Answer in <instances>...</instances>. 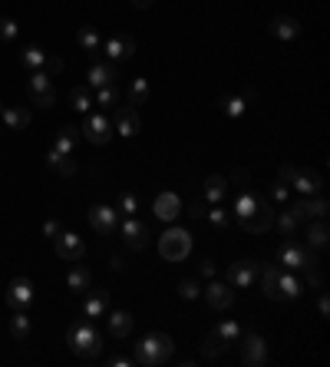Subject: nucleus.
Listing matches in <instances>:
<instances>
[{
    "instance_id": "41",
    "label": "nucleus",
    "mask_w": 330,
    "mask_h": 367,
    "mask_svg": "<svg viewBox=\"0 0 330 367\" xmlns=\"http://www.w3.org/2000/svg\"><path fill=\"white\" fill-rule=\"evenodd\" d=\"M116 212H119V216H135V212H139V199H135V196H132V192H119V202H116Z\"/></svg>"
},
{
    "instance_id": "30",
    "label": "nucleus",
    "mask_w": 330,
    "mask_h": 367,
    "mask_svg": "<svg viewBox=\"0 0 330 367\" xmlns=\"http://www.w3.org/2000/svg\"><path fill=\"white\" fill-rule=\"evenodd\" d=\"M20 67L27 70V73H36V70L47 67V53L40 50V47H27V50L20 53Z\"/></svg>"
},
{
    "instance_id": "38",
    "label": "nucleus",
    "mask_w": 330,
    "mask_h": 367,
    "mask_svg": "<svg viewBox=\"0 0 330 367\" xmlns=\"http://www.w3.org/2000/svg\"><path fill=\"white\" fill-rule=\"evenodd\" d=\"M225 348H228V344H225V337H221L218 331H208V334H205V341H201L205 357H221V354H225Z\"/></svg>"
},
{
    "instance_id": "5",
    "label": "nucleus",
    "mask_w": 330,
    "mask_h": 367,
    "mask_svg": "<svg viewBox=\"0 0 330 367\" xmlns=\"http://www.w3.org/2000/svg\"><path fill=\"white\" fill-rule=\"evenodd\" d=\"M27 93H30L33 106H43V109H50L53 103H56V90H53V83H50L47 73H30V80H27Z\"/></svg>"
},
{
    "instance_id": "57",
    "label": "nucleus",
    "mask_w": 330,
    "mask_h": 367,
    "mask_svg": "<svg viewBox=\"0 0 330 367\" xmlns=\"http://www.w3.org/2000/svg\"><path fill=\"white\" fill-rule=\"evenodd\" d=\"M3 109H7V106H3V103H0V113H3Z\"/></svg>"
},
{
    "instance_id": "24",
    "label": "nucleus",
    "mask_w": 330,
    "mask_h": 367,
    "mask_svg": "<svg viewBox=\"0 0 330 367\" xmlns=\"http://www.w3.org/2000/svg\"><path fill=\"white\" fill-rule=\"evenodd\" d=\"M291 185H294L300 196H317V192H320V176H317V172H307V169H297Z\"/></svg>"
},
{
    "instance_id": "28",
    "label": "nucleus",
    "mask_w": 330,
    "mask_h": 367,
    "mask_svg": "<svg viewBox=\"0 0 330 367\" xmlns=\"http://www.w3.org/2000/svg\"><path fill=\"white\" fill-rule=\"evenodd\" d=\"M225 196H228V179L225 176H208L205 179V199L212 202V205H218Z\"/></svg>"
},
{
    "instance_id": "13",
    "label": "nucleus",
    "mask_w": 330,
    "mask_h": 367,
    "mask_svg": "<svg viewBox=\"0 0 330 367\" xmlns=\"http://www.w3.org/2000/svg\"><path fill=\"white\" fill-rule=\"evenodd\" d=\"M113 133H119V136L139 133V113H135V106H113Z\"/></svg>"
},
{
    "instance_id": "47",
    "label": "nucleus",
    "mask_w": 330,
    "mask_h": 367,
    "mask_svg": "<svg viewBox=\"0 0 330 367\" xmlns=\"http://www.w3.org/2000/svg\"><path fill=\"white\" fill-rule=\"evenodd\" d=\"M60 232H63V225H60L56 218H47V222H43V235H47L50 242H53V238H56Z\"/></svg>"
},
{
    "instance_id": "6",
    "label": "nucleus",
    "mask_w": 330,
    "mask_h": 367,
    "mask_svg": "<svg viewBox=\"0 0 330 367\" xmlns=\"http://www.w3.org/2000/svg\"><path fill=\"white\" fill-rule=\"evenodd\" d=\"M93 146H106L109 139H113V123L102 116V113H89L86 116V123H82V129H80Z\"/></svg>"
},
{
    "instance_id": "18",
    "label": "nucleus",
    "mask_w": 330,
    "mask_h": 367,
    "mask_svg": "<svg viewBox=\"0 0 330 367\" xmlns=\"http://www.w3.org/2000/svg\"><path fill=\"white\" fill-rule=\"evenodd\" d=\"M155 218H162V222H175L179 218V212H182V202H179V196L175 192H159L155 196Z\"/></svg>"
},
{
    "instance_id": "35",
    "label": "nucleus",
    "mask_w": 330,
    "mask_h": 367,
    "mask_svg": "<svg viewBox=\"0 0 330 367\" xmlns=\"http://www.w3.org/2000/svg\"><path fill=\"white\" fill-rule=\"evenodd\" d=\"M69 103H73L76 113H89V109H93V93H89V86H73V90H69Z\"/></svg>"
},
{
    "instance_id": "44",
    "label": "nucleus",
    "mask_w": 330,
    "mask_h": 367,
    "mask_svg": "<svg viewBox=\"0 0 330 367\" xmlns=\"http://www.w3.org/2000/svg\"><path fill=\"white\" fill-rule=\"evenodd\" d=\"M214 331H218V334H221V337H225V344H234V341L241 337V328H238L234 321H221V324H218Z\"/></svg>"
},
{
    "instance_id": "34",
    "label": "nucleus",
    "mask_w": 330,
    "mask_h": 367,
    "mask_svg": "<svg viewBox=\"0 0 330 367\" xmlns=\"http://www.w3.org/2000/svg\"><path fill=\"white\" fill-rule=\"evenodd\" d=\"M278 278H280V268H278V265H264V268H261L264 295H267V298H274V301H280V291H278Z\"/></svg>"
},
{
    "instance_id": "12",
    "label": "nucleus",
    "mask_w": 330,
    "mask_h": 367,
    "mask_svg": "<svg viewBox=\"0 0 330 367\" xmlns=\"http://www.w3.org/2000/svg\"><path fill=\"white\" fill-rule=\"evenodd\" d=\"M238 341H241V364L254 367V364H264V361H267L264 337H258V334H245V337H238Z\"/></svg>"
},
{
    "instance_id": "20",
    "label": "nucleus",
    "mask_w": 330,
    "mask_h": 367,
    "mask_svg": "<svg viewBox=\"0 0 330 367\" xmlns=\"http://www.w3.org/2000/svg\"><path fill=\"white\" fill-rule=\"evenodd\" d=\"M86 80H89V90H99V86H109L119 80V70L113 63H93L89 73H86Z\"/></svg>"
},
{
    "instance_id": "39",
    "label": "nucleus",
    "mask_w": 330,
    "mask_h": 367,
    "mask_svg": "<svg viewBox=\"0 0 330 367\" xmlns=\"http://www.w3.org/2000/svg\"><path fill=\"white\" fill-rule=\"evenodd\" d=\"M148 100V80H142V76H135L129 86V103L132 106H142V103Z\"/></svg>"
},
{
    "instance_id": "8",
    "label": "nucleus",
    "mask_w": 330,
    "mask_h": 367,
    "mask_svg": "<svg viewBox=\"0 0 330 367\" xmlns=\"http://www.w3.org/2000/svg\"><path fill=\"white\" fill-rule=\"evenodd\" d=\"M53 249H56V255L63 258V262H80L82 255H86V242H82L76 232H60L56 238H53Z\"/></svg>"
},
{
    "instance_id": "53",
    "label": "nucleus",
    "mask_w": 330,
    "mask_h": 367,
    "mask_svg": "<svg viewBox=\"0 0 330 367\" xmlns=\"http://www.w3.org/2000/svg\"><path fill=\"white\" fill-rule=\"evenodd\" d=\"M188 216H192V218H201V216H205V202H192Z\"/></svg>"
},
{
    "instance_id": "2",
    "label": "nucleus",
    "mask_w": 330,
    "mask_h": 367,
    "mask_svg": "<svg viewBox=\"0 0 330 367\" xmlns=\"http://www.w3.org/2000/svg\"><path fill=\"white\" fill-rule=\"evenodd\" d=\"M172 350H175V344H172L168 334H148V337H142V341L135 344V364L159 367L172 357Z\"/></svg>"
},
{
    "instance_id": "27",
    "label": "nucleus",
    "mask_w": 330,
    "mask_h": 367,
    "mask_svg": "<svg viewBox=\"0 0 330 367\" xmlns=\"http://www.w3.org/2000/svg\"><path fill=\"white\" fill-rule=\"evenodd\" d=\"M271 34L278 36V40H294L300 34V23L294 17H274L271 20Z\"/></svg>"
},
{
    "instance_id": "48",
    "label": "nucleus",
    "mask_w": 330,
    "mask_h": 367,
    "mask_svg": "<svg viewBox=\"0 0 330 367\" xmlns=\"http://www.w3.org/2000/svg\"><path fill=\"white\" fill-rule=\"evenodd\" d=\"M287 189H291V185H284V182L278 179V182L271 185V196H274L278 202H287Z\"/></svg>"
},
{
    "instance_id": "26",
    "label": "nucleus",
    "mask_w": 330,
    "mask_h": 367,
    "mask_svg": "<svg viewBox=\"0 0 330 367\" xmlns=\"http://www.w3.org/2000/svg\"><path fill=\"white\" fill-rule=\"evenodd\" d=\"M47 166L53 169V172H60V176H73V172H76L73 156H66V152H60V149H50L47 152Z\"/></svg>"
},
{
    "instance_id": "43",
    "label": "nucleus",
    "mask_w": 330,
    "mask_h": 367,
    "mask_svg": "<svg viewBox=\"0 0 330 367\" xmlns=\"http://www.w3.org/2000/svg\"><path fill=\"white\" fill-rule=\"evenodd\" d=\"M274 222H278V229L284 238H291V235L297 232V218L291 216V212H280V216H274Z\"/></svg>"
},
{
    "instance_id": "46",
    "label": "nucleus",
    "mask_w": 330,
    "mask_h": 367,
    "mask_svg": "<svg viewBox=\"0 0 330 367\" xmlns=\"http://www.w3.org/2000/svg\"><path fill=\"white\" fill-rule=\"evenodd\" d=\"M179 295L185 301H195L198 295H201V288H198V282H192V278H188V282H182L179 284Z\"/></svg>"
},
{
    "instance_id": "33",
    "label": "nucleus",
    "mask_w": 330,
    "mask_h": 367,
    "mask_svg": "<svg viewBox=\"0 0 330 367\" xmlns=\"http://www.w3.org/2000/svg\"><path fill=\"white\" fill-rule=\"evenodd\" d=\"M251 100H254L251 93H245V96H221V109H225V116L238 119V116H245V109Z\"/></svg>"
},
{
    "instance_id": "42",
    "label": "nucleus",
    "mask_w": 330,
    "mask_h": 367,
    "mask_svg": "<svg viewBox=\"0 0 330 367\" xmlns=\"http://www.w3.org/2000/svg\"><path fill=\"white\" fill-rule=\"evenodd\" d=\"M16 36H20V27H16V20H10V17L0 20V43H14Z\"/></svg>"
},
{
    "instance_id": "32",
    "label": "nucleus",
    "mask_w": 330,
    "mask_h": 367,
    "mask_svg": "<svg viewBox=\"0 0 330 367\" xmlns=\"http://www.w3.org/2000/svg\"><path fill=\"white\" fill-rule=\"evenodd\" d=\"M129 331H132V315L113 311V315H109V334H113L116 341H122V337H129Z\"/></svg>"
},
{
    "instance_id": "11",
    "label": "nucleus",
    "mask_w": 330,
    "mask_h": 367,
    "mask_svg": "<svg viewBox=\"0 0 330 367\" xmlns=\"http://www.w3.org/2000/svg\"><path fill=\"white\" fill-rule=\"evenodd\" d=\"M89 225H93L99 235H116V229H119V212L109 209V205H93V209H89Z\"/></svg>"
},
{
    "instance_id": "7",
    "label": "nucleus",
    "mask_w": 330,
    "mask_h": 367,
    "mask_svg": "<svg viewBox=\"0 0 330 367\" xmlns=\"http://www.w3.org/2000/svg\"><path fill=\"white\" fill-rule=\"evenodd\" d=\"M7 304L14 308V311H27L33 304V298H36V291H33V282L30 278H14V282L7 284Z\"/></svg>"
},
{
    "instance_id": "3",
    "label": "nucleus",
    "mask_w": 330,
    "mask_h": 367,
    "mask_svg": "<svg viewBox=\"0 0 330 367\" xmlns=\"http://www.w3.org/2000/svg\"><path fill=\"white\" fill-rule=\"evenodd\" d=\"M188 251H192V235L185 229H168L159 238V255L165 262H182V258H188Z\"/></svg>"
},
{
    "instance_id": "16",
    "label": "nucleus",
    "mask_w": 330,
    "mask_h": 367,
    "mask_svg": "<svg viewBox=\"0 0 330 367\" xmlns=\"http://www.w3.org/2000/svg\"><path fill=\"white\" fill-rule=\"evenodd\" d=\"M102 53H106L109 60H129L132 53H135V40L116 34V36H109V40H102Z\"/></svg>"
},
{
    "instance_id": "23",
    "label": "nucleus",
    "mask_w": 330,
    "mask_h": 367,
    "mask_svg": "<svg viewBox=\"0 0 330 367\" xmlns=\"http://www.w3.org/2000/svg\"><path fill=\"white\" fill-rule=\"evenodd\" d=\"M327 242H330L327 218H311V225H307V245L311 249H327Z\"/></svg>"
},
{
    "instance_id": "17",
    "label": "nucleus",
    "mask_w": 330,
    "mask_h": 367,
    "mask_svg": "<svg viewBox=\"0 0 330 367\" xmlns=\"http://www.w3.org/2000/svg\"><path fill=\"white\" fill-rule=\"evenodd\" d=\"M205 301L212 304L214 311H225V308H231V301H234V291H231L228 282H212L205 288Z\"/></svg>"
},
{
    "instance_id": "9",
    "label": "nucleus",
    "mask_w": 330,
    "mask_h": 367,
    "mask_svg": "<svg viewBox=\"0 0 330 367\" xmlns=\"http://www.w3.org/2000/svg\"><path fill=\"white\" fill-rule=\"evenodd\" d=\"M271 225H274V209H271V202H264V199H258V205L241 218L245 232H267Z\"/></svg>"
},
{
    "instance_id": "45",
    "label": "nucleus",
    "mask_w": 330,
    "mask_h": 367,
    "mask_svg": "<svg viewBox=\"0 0 330 367\" xmlns=\"http://www.w3.org/2000/svg\"><path fill=\"white\" fill-rule=\"evenodd\" d=\"M205 216H208V222H212L214 229H225V225H228V222H231V212H225L221 205H212V209H208Z\"/></svg>"
},
{
    "instance_id": "29",
    "label": "nucleus",
    "mask_w": 330,
    "mask_h": 367,
    "mask_svg": "<svg viewBox=\"0 0 330 367\" xmlns=\"http://www.w3.org/2000/svg\"><path fill=\"white\" fill-rule=\"evenodd\" d=\"M76 40H80L82 53H89V56H99V50H102V40H99V30H96V27H80Z\"/></svg>"
},
{
    "instance_id": "36",
    "label": "nucleus",
    "mask_w": 330,
    "mask_h": 367,
    "mask_svg": "<svg viewBox=\"0 0 330 367\" xmlns=\"http://www.w3.org/2000/svg\"><path fill=\"white\" fill-rule=\"evenodd\" d=\"M116 103H119V86H116V83L93 90V106H99V109H106V106H116Z\"/></svg>"
},
{
    "instance_id": "14",
    "label": "nucleus",
    "mask_w": 330,
    "mask_h": 367,
    "mask_svg": "<svg viewBox=\"0 0 330 367\" xmlns=\"http://www.w3.org/2000/svg\"><path fill=\"white\" fill-rule=\"evenodd\" d=\"M291 216L300 222V218H327V199H311V196H304V199H297L291 209H287Z\"/></svg>"
},
{
    "instance_id": "52",
    "label": "nucleus",
    "mask_w": 330,
    "mask_h": 367,
    "mask_svg": "<svg viewBox=\"0 0 330 367\" xmlns=\"http://www.w3.org/2000/svg\"><path fill=\"white\" fill-rule=\"evenodd\" d=\"M231 182L248 185V172H245V169H234V172H231Z\"/></svg>"
},
{
    "instance_id": "37",
    "label": "nucleus",
    "mask_w": 330,
    "mask_h": 367,
    "mask_svg": "<svg viewBox=\"0 0 330 367\" xmlns=\"http://www.w3.org/2000/svg\"><path fill=\"white\" fill-rule=\"evenodd\" d=\"M300 288H304V284L297 282V278L291 275V271H287V268H280V278H278L280 298H297V295H300Z\"/></svg>"
},
{
    "instance_id": "49",
    "label": "nucleus",
    "mask_w": 330,
    "mask_h": 367,
    "mask_svg": "<svg viewBox=\"0 0 330 367\" xmlns=\"http://www.w3.org/2000/svg\"><path fill=\"white\" fill-rule=\"evenodd\" d=\"M294 176H297V169H294V166H280V172H278V179H280L284 185L294 182Z\"/></svg>"
},
{
    "instance_id": "1",
    "label": "nucleus",
    "mask_w": 330,
    "mask_h": 367,
    "mask_svg": "<svg viewBox=\"0 0 330 367\" xmlns=\"http://www.w3.org/2000/svg\"><path fill=\"white\" fill-rule=\"evenodd\" d=\"M66 344H69V350H73L76 357H82V361H93V357L102 354V337H99V331L93 328L89 317H80V321L69 324Z\"/></svg>"
},
{
    "instance_id": "25",
    "label": "nucleus",
    "mask_w": 330,
    "mask_h": 367,
    "mask_svg": "<svg viewBox=\"0 0 330 367\" xmlns=\"http://www.w3.org/2000/svg\"><path fill=\"white\" fill-rule=\"evenodd\" d=\"M30 334H33L30 315L27 311H14V317H10V337L23 344V341H30Z\"/></svg>"
},
{
    "instance_id": "51",
    "label": "nucleus",
    "mask_w": 330,
    "mask_h": 367,
    "mask_svg": "<svg viewBox=\"0 0 330 367\" xmlns=\"http://www.w3.org/2000/svg\"><path fill=\"white\" fill-rule=\"evenodd\" d=\"M198 275H201V278H214V262H208V258H205V262L198 265Z\"/></svg>"
},
{
    "instance_id": "40",
    "label": "nucleus",
    "mask_w": 330,
    "mask_h": 367,
    "mask_svg": "<svg viewBox=\"0 0 330 367\" xmlns=\"http://www.w3.org/2000/svg\"><path fill=\"white\" fill-rule=\"evenodd\" d=\"M254 205H258V196H254V192H241V196L234 199V218L241 222V218H245Z\"/></svg>"
},
{
    "instance_id": "31",
    "label": "nucleus",
    "mask_w": 330,
    "mask_h": 367,
    "mask_svg": "<svg viewBox=\"0 0 330 367\" xmlns=\"http://www.w3.org/2000/svg\"><path fill=\"white\" fill-rule=\"evenodd\" d=\"M80 129H73V126H63L60 133H56V143H53V149L66 152V156H73V149H76V143H80Z\"/></svg>"
},
{
    "instance_id": "54",
    "label": "nucleus",
    "mask_w": 330,
    "mask_h": 367,
    "mask_svg": "<svg viewBox=\"0 0 330 367\" xmlns=\"http://www.w3.org/2000/svg\"><path fill=\"white\" fill-rule=\"evenodd\" d=\"M47 70H50V73H60V70H63V60H56V56H47Z\"/></svg>"
},
{
    "instance_id": "19",
    "label": "nucleus",
    "mask_w": 330,
    "mask_h": 367,
    "mask_svg": "<svg viewBox=\"0 0 330 367\" xmlns=\"http://www.w3.org/2000/svg\"><path fill=\"white\" fill-rule=\"evenodd\" d=\"M109 311V291H86V301H82V317H102Z\"/></svg>"
},
{
    "instance_id": "4",
    "label": "nucleus",
    "mask_w": 330,
    "mask_h": 367,
    "mask_svg": "<svg viewBox=\"0 0 330 367\" xmlns=\"http://www.w3.org/2000/svg\"><path fill=\"white\" fill-rule=\"evenodd\" d=\"M278 258L287 271H307V268H317V258H314L304 245H297V242H284V245L278 249Z\"/></svg>"
},
{
    "instance_id": "22",
    "label": "nucleus",
    "mask_w": 330,
    "mask_h": 367,
    "mask_svg": "<svg viewBox=\"0 0 330 367\" xmlns=\"http://www.w3.org/2000/svg\"><path fill=\"white\" fill-rule=\"evenodd\" d=\"M66 284H69V291H76V295H86V291L93 288V271L73 262L69 275H66Z\"/></svg>"
},
{
    "instance_id": "15",
    "label": "nucleus",
    "mask_w": 330,
    "mask_h": 367,
    "mask_svg": "<svg viewBox=\"0 0 330 367\" xmlns=\"http://www.w3.org/2000/svg\"><path fill=\"white\" fill-rule=\"evenodd\" d=\"M122 238H126V245H129L132 251H142L148 245V229L135 216H129L122 222Z\"/></svg>"
},
{
    "instance_id": "56",
    "label": "nucleus",
    "mask_w": 330,
    "mask_h": 367,
    "mask_svg": "<svg viewBox=\"0 0 330 367\" xmlns=\"http://www.w3.org/2000/svg\"><path fill=\"white\" fill-rule=\"evenodd\" d=\"M132 7H139V10H146V7H152V0H132Z\"/></svg>"
},
{
    "instance_id": "10",
    "label": "nucleus",
    "mask_w": 330,
    "mask_h": 367,
    "mask_svg": "<svg viewBox=\"0 0 330 367\" xmlns=\"http://www.w3.org/2000/svg\"><path fill=\"white\" fill-rule=\"evenodd\" d=\"M258 271H261V265H258V262H251V258L234 262V265L228 268V284H231V288H251V284L258 282Z\"/></svg>"
},
{
    "instance_id": "50",
    "label": "nucleus",
    "mask_w": 330,
    "mask_h": 367,
    "mask_svg": "<svg viewBox=\"0 0 330 367\" xmlns=\"http://www.w3.org/2000/svg\"><path fill=\"white\" fill-rule=\"evenodd\" d=\"M109 364H113V367H132V364H135V357H126V354H116V357H109Z\"/></svg>"
},
{
    "instance_id": "21",
    "label": "nucleus",
    "mask_w": 330,
    "mask_h": 367,
    "mask_svg": "<svg viewBox=\"0 0 330 367\" xmlns=\"http://www.w3.org/2000/svg\"><path fill=\"white\" fill-rule=\"evenodd\" d=\"M0 119H3V126H7L10 133H20V129L30 126V109H27V106H7V109L0 113Z\"/></svg>"
},
{
    "instance_id": "55",
    "label": "nucleus",
    "mask_w": 330,
    "mask_h": 367,
    "mask_svg": "<svg viewBox=\"0 0 330 367\" xmlns=\"http://www.w3.org/2000/svg\"><path fill=\"white\" fill-rule=\"evenodd\" d=\"M320 315L327 317L330 315V304H327V295H320Z\"/></svg>"
}]
</instances>
